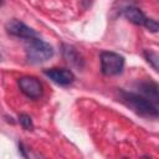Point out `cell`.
<instances>
[{"mask_svg":"<svg viewBox=\"0 0 159 159\" xmlns=\"http://www.w3.org/2000/svg\"><path fill=\"white\" fill-rule=\"evenodd\" d=\"M120 102L124 103L129 109L135 112L138 116L144 118H158V107L155 103L149 101L147 97L134 93V92H127V91H119Z\"/></svg>","mask_w":159,"mask_h":159,"instance_id":"obj_1","label":"cell"},{"mask_svg":"<svg viewBox=\"0 0 159 159\" xmlns=\"http://www.w3.org/2000/svg\"><path fill=\"white\" fill-rule=\"evenodd\" d=\"M53 53H55L53 47L48 42L39 37L29 39L25 45L26 61L31 65H39V63L46 62L53 56Z\"/></svg>","mask_w":159,"mask_h":159,"instance_id":"obj_2","label":"cell"},{"mask_svg":"<svg viewBox=\"0 0 159 159\" xmlns=\"http://www.w3.org/2000/svg\"><path fill=\"white\" fill-rule=\"evenodd\" d=\"M101 58V72L104 76H117L123 72L125 60L122 55L113 51H102Z\"/></svg>","mask_w":159,"mask_h":159,"instance_id":"obj_3","label":"cell"},{"mask_svg":"<svg viewBox=\"0 0 159 159\" xmlns=\"http://www.w3.org/2000/svg\"><path fill=\"white\" fill-rule=\"evenodd\" d=\"M17 84L20 91L31 99H39L42 93H43V88L41 82L34 77V76H22L17 80Z\"/></svg>","mask_w":159,"mask_h":159,"instance_id":"obj_4","label":"cell"},{"mask_svg":"<svg viewBox=\"0 0 159 159\" xmlns=\"http://www.w3.org/2000/svg\"><path fill=\"white\" fill-rule=\"evenodd\" d=\"M5 29L7 31V34L19 37V39H32V37H39V34L31 29L30 26H27L25 22L17 20V19H11L5 24Z\"/></svg>","mask_w":159,"mask_h":159,"instance_id":"obj_5","label":"cell"},{"mask_svg":"<svg viewBox=\"0 0 159 159\" xmlns=\"http://www.w3.org/2000/svg\"><path fill=\"white\" fill-rule=\"evenodd\" d=\"M43 75L47 78H50L52 82L60 86H68L75 81L73 72L67 68H57V67L46 68L43 70Z\"/></svg>","mask_w":159,"mask_h":159,"instance_id":"obj_6","label":"cell"},{"mask_svg":"<svg viewBox=\"0 0 159 159\" xmlns=\"http://www.w3.org/2000/svg\"><path fill=\"white\" fill-rule=\"evenodd\" d=\"M61 53H62V57L66 60V62L72 67H76L78 70H82L84 67V58L75 46L68 43H62Z\"/></svg>","mask_w":159,"mask_h":159,"instance_id":"obj_7","label":"cell"},{"mask_svg":"<svg viewBox=\"0 0 159 159\" xmlns=\"http://www.w3.org/2000/svg\"><path fill=\"white\" fill-rule=\"evenodd\" d=\"M138 88L142 96L147 97L149 101H152L153 103H158L159 97H158V84L153 81H144L138 83Z\"/></svg>","mask_w":159,"mask_h":159,"instance_id":"obj_8","label":"cell"},{"mask_svg":"<svg viewBox=\"0 0 159 159\" xmlns=\"http://www.w3.org/2000/svg\"><path fill=\"white\" fill-rule=\"evenodd\" d=\"M123 15L127 20H129L130 22L135 24V25H143L147 16L144 15V12L135 6H127L123 10Z\"/></svg>","mask_w":159,"mask_h":159,"instance_id":"obj_9","label":"cell"},{"mask_svg":"<svg viewBox=\"0 0 159 159\" xmlns=\"http://www.w3.org/2000/svg\"><path fill=\"white\" fill-rule=\"evenodd\" d=\"M143 56L149 62V65H152V67L154 68V71H158V62H159L158 53L155 51H152V50H145L143 52Z\"/></svg>","mask_w":159,"mask_h":159,"instance_id":"obj_10","label":"cell"},{"mask_svg":"<svg viewBox=\"0 0 159 159\" xmlns=\"http://www.w3.org/2000/svg\"><path fill=\"white\" fill-rule=\"evenodd\" d=\"M19 122H20V124L24 129H26V130H32L34 129V123H32V119L29 114L20 113L19 114Z\"/></svg>","mask_w":159,"mask_h":159,"instance_id":"obj_11","label":"cell"},{"mask_svg":"<svg viewBox=\"0 0 159 159\" xmlns=\"http://www.w3.org/2000/svg\"><path fill=\"white\" fill-rule=\"evenodd\" d=\"M143 26H145V27H147L150 32H153V34H157L158 30H159L158 21L154 20V19H152V17H147L145 21H144V24H143Z\"/></svg>","mask_w":159,"mask_h":159,"instance_id":"obj_12","label":"cell"},{"mask_svg":"<svg viewBox=\"0 0 159 159\" xmlns=\"http://www.w3.org/2000/svg\"><path fill=\"white\" fill-rule=\"evenodd\" d=\"M19 152L21 153V155H22L24 158H27V154L25 153V147H24L22 143H19Z\"/></svg>","mask_w":159,"mask_h":159,"instance_id":"obj_13","label":"cell"},{"mask_svg":"<svg viewBox=\"0 0 159 159\" xmlns=\"http://www.w3.org/2000/svg\"><path fill=\"white\" fill-rule=\"evenodd\" d=\"M4 5V0H0V7Z\"/></svg>","mask_w":159,"mask_h":159,"instance_id":"obj_14","label":"cell"},{"mask_svg":"<svg viewBox=\"0 0 159 159\" xmlns=\"http://www.w3.org/2000/svg\"><path fill=\"white\" fill-rule=\"evenodd\" d=\"M0 60H1V55H0Z\"/></svg>","mask_w":159,"mask_h":159,"instance_id":"obj_15","label":"cell"}]
</instances>
